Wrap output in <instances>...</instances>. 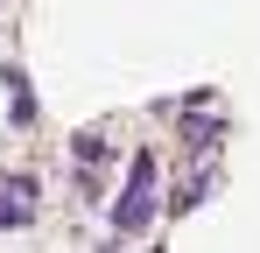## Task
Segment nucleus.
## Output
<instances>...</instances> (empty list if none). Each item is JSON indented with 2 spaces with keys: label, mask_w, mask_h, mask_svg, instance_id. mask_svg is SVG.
Instances as JSON below:
<instances>
[{
  "label": "nucleus",
  "mask_w": 260,
  "mask_h": 253,
  "mask_svg": "<svg viewBox=\"0 0 260 253\" xmlns=\"http://www.w3.org/2000/svg\"><path fill=\"white\" fill-rule=\"evenodd\" d=\"M148 218H155V155H134L127 190H120V204H113V232H120V239H134Z\"/></svg>",
  "instance_id": "1"
},
{
  "label": "nucleus",
  "mask_w": 260,
  "mask_h": 253,
  "mask_svg": "<svg viewBox=\"0 0 260 253\" xmlns=\"http://www.w3.org/2000/svg\"><path fill=\"white\" fill-rule=\"evenodd\" d=\"M36 218V176H7L0 183V225H28Z\"/></svg>",
  "instance_id": "2"
},
{
  "label": "nucleus",
  "mask_w": 260,
  "mask_h": 253,
  "mask_svg": "<svg viewBox=\"0 0 260 253\" xmlns=\"http://www.w3.org/2000/svg\"><path fill=\"white\" fill-rule=\"evenodd\" d=\"M204 190H211V176H197V183H183V190H176V197H169V211H190V204H197V197H204Z\"/></svg>",
  "instance_id": "3"
},
{
  "label": "nucleus",
  "mask_w": 260,
  "mask_h": 253,
  "mask_svg": "<svg viewBox=\"0 0 260 253\" xmlns=\"http://www.w3.org/2000/svg\"><path fill=\"white\" fill-rule=\"evenodd\" d=\"M71 148H78V162H106V141H99V134H78Z\"/></svg>",
  "instance_id": "4"
}]
</instances>
